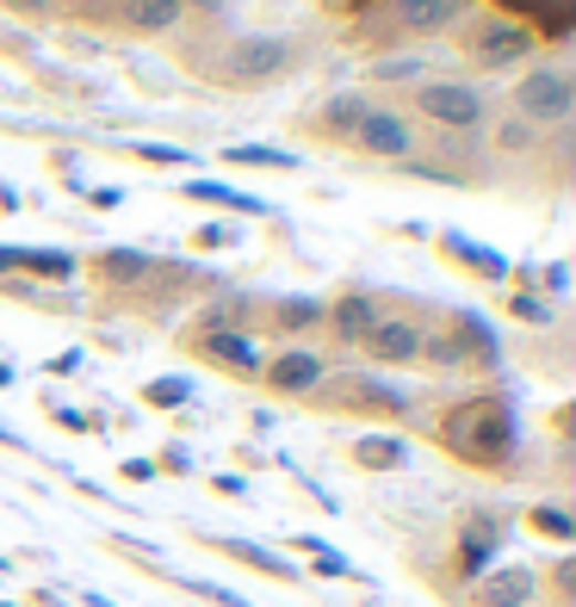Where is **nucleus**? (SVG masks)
Here are the masks:
<instances>
[{
  "instance_id": "13",
  "label": "nucleus",
  "mask_w": 576,
  "mask_h": 607,
  "mask_svg": "<svg viewBox=\"0 0 576 607\" xmlns=\"http://www.w3.org/2000/svg\"><path fill=\"white\" fill-rule=\"evenodd\" d=\"M323 378H328V354H323V347H273V354H261L254 385H266L273 397H285V404H311Z\"/></svg>"
},
{
  "instance_id": "14",
  "label": "nucleus",
  "mask_w": 576,
  "mask_h": 607,
  "mask_svg": "<svg viewBox=\"0 0 576 607\" xmlns=\"http://www.w3.org/2000/svg\"><path fill=\"white\" fill-rule=\"evenodd\" d=\"M180 347H187L199 366H211V373H230V378H254L261 373V342H249V335H235V328H180Z\"/></svg>"
},
{
  "instance_id": "17",
  "label": "nucleus",
  "mask_w": 576,
  "mask_h": 607,
  "mask_svg": "<svg viewBox=\"0 0 576 607\" xmlns=\"http://www.w3.org/2000/svg\"><path fill=\"white\" fill-rule=\"evenodd\" d=\"M478 7H496V13L521 19L552 56H564V44H570V32H576V0H478Z\"/></svg>"
},
{
  "instance_id": "26",
  "label": "nucleus",
  "mask_w": 576,
  "mask_h": 607,
  "mask_svg": "<svg viewBox=\"0 0 576 607\" xmlns=\"http://www.w3.org/2000/svg\"><path fill=\"white\" fill-rule=\"evenodd\" d=\"M218 552H230L235 564H249V571H266V576H297L280 552H266V545H249V540H218Z\"/></svg>"
},
{
  "instance_id": "1",
  "label": "nucleus",
  "mask_w": 576,
  "mask_h": 607,
  "mask_svg": "<svg viewBox=\"0 0 576 607\" xmlns=\"http://www.w3.org/2000/svg\"><path fill=\"white\" fill-rule=\"evenodd\" d=\"M471 0H323L335 44L373 56H397V50H434L440 38L459 25Z\"/></svg>"
},
{
  "instance_id": "29",
  "label": "nucleus",
  "mask_w": 576,
  "mask_h": 607,
  "mask_svg": "<svg viewBox=\"0 0 576 607\" xmlns=\"http://www.w3.org/2000/svg\"><path fill=\"white\" fill-rule=\"evenodd\" d=\"M187 397H192L187 378H149V385H143V404H156V409H180Z\"/></svg>"
},
{
  "instance_id": "8",
  "label": "nucleus",
  "mask_w": 576,
  "mask_h": 607,
  "mask_svg": "<svg viewBox=\"0 0 576 607\" xmlns=\"http://www.w3.org/2000/svg\"><path fill=\"white\" fill-rule=\"evenodd\" d=\"M218 292H223L218 273H205V266H192V261H174V254H156L149 273H143V285L118 304V311H130V316H174V311H199L205 297H218Z\"/></svg>"
},
{
  "instance_id": "34",
  "label": "nucleus",
  "mask_w": 576,
  "mask_h": 607,
  "mask_svg": "<svg viewBox=\"0 0 576 607\" xmlns=\"http://www.w3.org/2000/svg\"><path fill=\"white\" fill-rule=\"evenodd\" d=\"M7 273H13V266H7V242H0V280H7Z\"/></svg>"
},
{
  "instance_id": "9",
  "label": "nucleus",
  "mask_w": 576,
  "mask_h": 607,
  "mask_svg": "<svg viewBox=\"0 0 576 607\" xmlns=\"http://www.w3.org/2000/svg\"><path fill=\"white\" fill-rule=\"evenodd\" d=\"M428 304L434 297H416V292H378V311L359 354L373 366H421V328H428Z\"/></svg>"
},
{
  "instance_id": "31",
  "label": "nucleus",
  "mask_w": 576,
  "mask_h": 607,
  "mask_svg": "<svg viewBox=\"0 0 576 607\" xmlns=\"http://www.w3.org/2000/svg\"><path fill=\"white\" fill-rule=\"evenodd\" d=\"M13 19H32V25H56V7L63 0H0Z\"/></svg>"
},
{
  "instance_id": "28",
  "label": "nucleus",
  "mask_w": 576,
  "mask_h": 607,
  "mask_svg": "<svg viewBox=\"0 0 576 607\" xmlns=\"http://www.w3.org/2000/svg\"><path fill=\"white\" fill-rule=\"evenodd\" d=\"M235 242H242V223H199V230L187 236V249L192 254H218V249H235Z\"/></svg>"
},
{
  "instance_id": "5",
  "label": "nucleus",
  "mask_w": 576,
  "mask_h": 607,
  "mask_svg": "<svg viewBox=\"0 0 576 607\" xmlns=\"http://www.w3.org/2000/svg\"><path fill=\"white\" fill-rule=\"evenodd\" d=\"M397 106L409 112V125L421 137H483L490 112H496V94L483 81L459 75V69H440V75L416 81L409 94H397Z\"/></svg>"
},
{
  "instance_id": "18",
  "label": "nucleus",
  "mask_w": 576,
  "mask_h": 607,
  "mask_svg": "<svg viewBox=\"0 0 576 607\" xmlns=\"http://www.w3.org/2000/svg\"><path fill=\"white\" fill-rule=\"evenodd\" d=\"M440 69H447L440 63V50H397V56H373L359 87H366L373 100H397V94H409L416 81L440 75Z\"/></svg>"
},
{
  "instance_id": "3",
  "label": "nucleus",
  "mask_w": 576,
  "mask_h": 607,
  "mask_svg": "<svg viewBox=\"0 0 576 607\" xmlns=\"http://www.w3.org/2000/svg\"><path fill=\"white\" fill-rule=\"evenodd\" d=\"M311 63V38L297 32H230L218 44V56L205 63V87L218 94H273L292 75H304Z\"/></svg>"
},
{
  "instance_id": "24",
  "label": "nucleus",
  "mask_w": 576,
  "mask_h": 607,
  "mask_svg": "<svg viewBox=\"0 0 576 607\" xmlns=\"http://www.w3.org/2000/svg\"><path fill=\"white\" fill-rule=\"evenodd\" d=\"M502 311H509L514 323H527V328H558V297L533 292V285H514V292L502 297Z\"/></svg>"
},
{
  "instance_id": "6",
  "label": "nucleus",
  "mask_w": 576,
  "mask_h": 607,
  "mask_svg": "<svg viewBox=\"0 0 576 607\" xmlns=\"http://www.w3.org/2000/svg\"><path fill=\"white\" fill-rule=\"evenodd\" d=\"M496 106L514 112V118H527L545 137H552V130H570L576 125V69L564 63V56H540V63H527L521 75H509Z\"/></svg>"
},
{
  "instance_id": "19",
  "label": "nucleus",
  "mask_w": 576,
  "mask_h": 607,
  "mask_svg": "<svg viewBox=\"0 0 576 607\" xmlns=\"http://www.w3.org/2000/svg\"><path fill=\"white\" fill-rule=\"evenodd\" d=\"M540 601V571L533 564H502L465 595V607H533Z\"/></svg>"
},
{
  "instance_id": "25",
  "label": "nucleus",
  "mask_w": 576,
  "mask_h": 607,
  "mask_svg": "<svg viewBox=\"0 0 576 607\" xmlns=\"http://www.w3.org/2000/svg\"><path fill=\"white\" fill-rule=\"evenodd\" d=\"M223 161H230V168H280V174H292L297 149H280V143H235V149H223Z\"/></svg>"
},
{
  "instance_id": "10",
  "label": "nucleus",
  "mask_w": 576,
  "mask_h": 607,
  "mask_svg": "<svg viewBox=\"0 0 576 607\" xmlns=\"http://www.w3.org/2000/svg\"><path fill=\"white\" fill-rule=\"evenodd\" d=\"M366 106H373V94H366V87H335V94H316L311 106L292 112V143L323 149V156H342L347 137H354V125L366 118Z\"/></svg>"
},
{
  "instance_id": "22",
  "label": "nucleus",
  "mask_w": 576,
  "mask_h": 607,
  "mask_svg": "<svg viewBox=\"0 0 576 607\" xmlns=\"http://www.w3.org/2000/svg\"><path fill=\"white\" fill-rule=\"evenodd\" d=\"M7 266H13V273H32V285L81 280V261L69 249H13V242H7Z\"/></svg>"
},
{
  "instance_id": "27",
  "label": "nucleus",
  "mask_w": 576,
  "mask_h": 607,
  "mask_svg": "<svg viewBox=\"0 0 576 607\" xmlns=\"http://www.w3.org/2000/svg\"><path fill=\"white\" fill-rule=\"evenodd\" d=\"M527 527H533V533H545V540H558V545H570V540H576L570 509H558V502H540V509H527Z\"/></svg>"
},
{
  "instance_id": "35",
  "label": "nucleus",
  "mask_w": 576,
  "mask_h": 607,
  "mask_svg": "<svg viewBox=\"0 0 576 607\" xmlns=\"http://www.w3.org/2000/svg\"><path fill=\"white\" fill-rule=\"evenodd\" d=\"M7 385H13V373H7V366H0V390H7Z\"/></svg>"
},
{
  "instance_id": "23",
  "label": "nucleus",
  "mask_w": 576,
  "mask_h": 607,
  "mask_svg": "<svg viewBox=\"0 0 576 607\" xmlns=\"http://www.w3.org/2000/svg\"><path fill=\"white\" fill-rule=\"evenodd\" d=\"M347 459H354L359 471H404L409 465V447L397 435H366L347 447Z\"/></svg>"
},
{
  "instance_id": "16",
  "label": "nucleus",
  "mask_w": 576,
  "mask_h": 607,
  "mask_svg": "<svg viewBox=\"0 0 576 607\" xmlns=\"http://www.w3.org/2000/svg\"><path fill=\"white\" fill-rule=\"evenodd\" d=\"M373 311H378V292H373V285H342L335 297H323V342L359 354L366 328H373Z\"/></svg>"
},
{
  "instance_id": "12",
  "label": "nucleus",
  "mask_w": 576,
  "mask_h": 607,
  "mask_svg": "<svg viewBox=\"0 0 576 607\" xmlns=\"http://www.w3.org/2000/svg\"><path fill=\"white\" fill-rule=\"evenodd\" d=\"M311 404L335 409V416H409V397L397 385H378L373 373H335V366H328Z\"/></svg>"
},
{
  "instance_id": "21",
  "label": "nucleus",
  "mask_w": 576,
  "mask_h": 607,
  "mask_svg": "<svg viewBox=\"0 0 576 607\" xmlns=\"http://www.w3.org/2000/svg\"><path fill=\"white\" fill-rule=\"evenodd\" d=\"M180 199L211 205V211H223V218H273L266 199H254V192H242V187H223V180H180Z\"/></svg>"
},
{
  "instance_id": "33",
  "label": "nucleus",
  "mask_w": 576,
  "mask_h": 607,
  "mask_svg": "<svg viewBox=\"0 0 576 607\" xmlns=\"http://www.w3.org/2000/svg\"><path fill=\"white\" fill-rule=\"evenodd\" d=\"M75 366H81V354H56V359H50V373H56V378H69Z\"/></svg>"
},
{
  "instance_id": "15",
  "label": "nucleus",
  "mask_w": 576,
  "mask_h": 607,
  "mask_svg": "<svg viewBox=\"0 0 576 607\" xmlns=\"http://www.w3.org/2000/svg\"><path fill=\"white\" fill-rule=\"evenodd\" d=\"M180 0H112V13L100 32L118 38V44H168L174 25H180Z\"/></svg>"
},
{
  "instance_id": "36",
  "label": "nucleus",
  "mask_w": 576,
  "mask_h": 607,
  "mask_svg": "<svg viewBox=\"0 0 576 607\" xmlns=\"http://www.w3.org/2000/svg\"><path fill=\"white\" fill-rule=\"evenodd\" d=\"M316 7H323V0H316Z\"/></svg>"
},
{
  "instance_id": "2",
  "label": "nucleus",
  "mask_w": 576,
  "mask_h": 607,
  "mask_svg": "<svg viewBox=\"0 0 576 607\" xmlns=\"http://www.w3.org/2000/svg\"><path fill=\"white\" fill-rule=\"evenodd\" d=\"M434 447L452 452L459 465H478V471H509L514 452H521V421H514V404L502 385H471L447 404H434Z\"/></svg>"
},
{
  "instance_id": "30",
  "label": "nucleus",
  "mask_w": 576,
  "mask_h": 607,
  "mask_svg": "<svg viewBox=\"0 0 576 607\" xmlns=\"http://www.w3.org/2000/svg\"><path fill=\"white\" fill-rule=\"evenodd\" d=\"M130 156L156 168H192V149H168V143H130Z\"/></svg>"
},
{
  "instance_id": "4",
  "label": "nucleus",
  "mask_w": 576,
  "mask_h": 607,
  "mask_svg": "<svg viewBox=\"0 0 576 607\" xmlns=\"http://www.w3.org/2000/svg\"><path fill=\"white\" fill-rule=\"evenodd\" d=\"M440 44L452 50V63H459V75H521L527 63H540V56H552V50L540 44V38L521 25V19L496 13V7H478L471 0L465 13H459V25H452Z\"/></svg>"
},
{
  "instance_id": "32",
  "label": "nucleus",
  "mask_w": 576,
  "mask_h": 607,
  "mask_svg": "<svg viewBox=\"0 0 576 607\" xmlns=\"http://www.w3.org/2000/svg\"><path fill=\"white\" fill-rule=\"evenodd\" d=\"M87 199H94L100 211H118V199H125V192H112V187H100V192H87Z\"/></svg>"
},
{
  "instance_id": "7",
  "label": "nucleus",
  "mask_w": 576,
  "mask_h": 607,
  "mask_svg": "<svg viewBox=\"0 0 576 607\" xmlns=\"http://www.w3.org/2000/svg\"><path fill=\"white\" fill-rule=\"evenodd\" d=\"M496 335L478 311H452V304H428V328H421V366L440 373H496Z\"/></svg>"
},
{
  "instance_id": "20",
  "label": "nucleus",
  "mask_w": 576,
  "mask_h": 607,
  "mask_svg": "<svg viewBox=\"0 0 576 607\" xmlns=\"http://www.w3.org/2000/svg\"><path fill=\"white\" fill-rule=\"evenodd\" d=\"M434 249H440V261H452L459 273H471V280H483V285H502L514 273V266L490 249V242H471V236H459V230H440Z\"/></svg>"
},
{
  "instance_id": "11",
  "label": "nucleus",
  "mask_w": 576,
  "mask_h": 607,
  "mask_svg": "<svg viewBox=\"0 0 576 607\" xmlns=\"http://www.w3.org/2000/svg\"><path fill=\"white\" fill-rule=\"evenodd\" d=\"M416 143H421V130L409 125V112L397 106V100H373V106H366V118L354 125V137H347L342 156L373 161V168H397V161L416 156Z\"/></svg>"
}]
</instances>
